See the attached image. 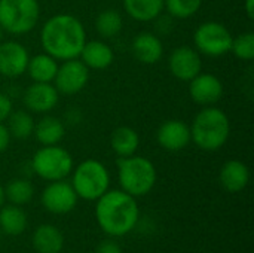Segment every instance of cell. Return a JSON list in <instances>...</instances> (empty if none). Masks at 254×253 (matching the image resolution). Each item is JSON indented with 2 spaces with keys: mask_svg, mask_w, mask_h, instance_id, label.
<instances>
[{
  "mask_svg": "<svg viewBox=\"0 0 254 253\" xmlns=\"http://www.w3.org/2000/svg\"><path fill=\"white\" fill-rule=\"evenodd\" d=\"M156 177L153 163L144 157L134 154L118 160V180L121 189L135 198L149 194L156 183Z\"/></svg>",
  "mask_w": 254,
  "mask_h": 253,
  "instance_id": "4",
  "label": "cell"
},
{
  "mask_svg": "<svg viewBox=\"0 0 254 253\" xmlns=\"http://www.w3.org/2000/svg\"><path fill=\"white\" fill-rule=\"evenodd\" d=\"M12 110H13L12 100L4 92H0V122H4Z\"/></svg>",
  "mask_w": 254,
  "mask_h": 253,
  "instance_id": "31",
  "label": "cell"
},
{
  "mask_svg": "<svg viewBox=\"0 0 254 253\" xmlns=\"http://www.w3.org/2000/svg\"><path fill=\"white\" fill-rule=\"evenodd\" d=\"M31 243L37 253H61L64 248V236L55 225L43 224L34 230Z\"/></svg>",
  "mask_w": 254,
  "mask_h": 253,
  "instance_id": "19",
  "label": "cell"
},
{
  "mask_svg": "<svg viewBox=\"0 0 254 253\" xmlns=\"http://www.w3.org/2000/svg\"><path fill=\"white\" fill-rule=\"evenodd\" d=\"M40 19L37 0H0V28L9 34H25Z\"/></svg>",
  "mask_w": 254,
  "mask_h": 253,
  "instance_id": "6",
  "label": "cell"
},
{
  "mask_svg": "<svg viewBox=\"0 0 254 253\" xmlns=\"http://www.w3.org/2000/svg\"><path fill=\"white\" fill-rule=\"evenodd\" d=\"M156 140L159 146L170 152H179L192 142L190 128L180 119L165 121L156 131Z\"/></svg>",
  "mask_w": 254,
  "mask_h": 253,
  "instance_id": "15",
  "label": "cell"
},
{
  "mask_svg": "<svg viewBox=\"0 0 254 253\" xmlns=\"http://www.w3.org/2000/svg\"><path fill=\"white\" fill-rule=\"evenodd\" d=\"M77 194L74 192L70 182L54 180L42 192V204L52 215H67L77 204Z\"/></svg>",
  "mask_w": 254,
  "mask_h": 253,
  "instance_id": "10",
  "label": "cell"
},
{
  "mask_svg": "<svg viewBox=\"0 0 254 253\" xmlns=\"http://www.w3.org/2000/svg\"><path fill=\"white\" fill-rule=\"evenodd\" d=\"M110 145L113 152L119 157H131L137 152L140 146L138 133L131 127H118L110 137Z\"/></svg>",
  "mask_w": 254,
  "mask_h": 253,
  "instance_id": "24",
  "label": "cell"
},
{
  "mask_svg": "<svg viewBox=\"0 0 254 253\" xmlns=\"http://www.w3.org/2000/svg\"><path fill=\"white\" fill-rule=\"evenodd\" d=\"M89 81V69L79 60H65L58 64L57 75L54 78V86L60 94L73 95L80 92Z\"/></svg>",
  "mask_w": 254,
  "mask_h": 253,
  "instance_id": "9",
  "label": "cell"
},
{
  "mask_svg": "<svg viewBox=\"0 0 254 253\" xmlns=\"http://www.w3.org/2000/svg\"><path fill=\"white\" fill-rule=\"evenodd\" d=\"M77 58L89 70H104L112 66L115 52L104 40H86Z\"/></svg>",
  "mask_w": 254,
  "mask_h": 253,
  "instance_id": "16",
  "label": "cell"
},
{
  "mask_svg": "<svg viewBox=\"0 0 254 253\" xmlns=\"http://www.w3.org/2000/svg\"><path fill=\"white\" fill-rule=\"evenodd\" d=\"M30 55L27 48L16 40L0 42V75L9 79L22 76L27 72Z\"/></svg>",
  "mask_w": 254,
  "mask_h": 253,
  "instance_id": "12",
  "label": "cell"
},
{
  "mask_svg": "<svg viewBox=\"0 0 254 253\" xmlns=\"http://www.w3.org/2000/svg\"><path fill=\"white\" fill-rule=\"evenodd\" d=\"M168 69L176 79L189 82L202 70L201 55L192 46H177L168 58Z\"/></svg>",
  "mask_w": 254,
  "mask_h": 253,
  "instance_id": "11",
  "label": "cell"
},
{
  "mask_svg": "<svg viewBox=\"0 0 254 253\" xmlns=\"http://www.w3.org/2000/svg\"><path fill=\"white\" fill-rule=\"evenodd\" d=\"M95 219L107 236L122 237L138 224L140 207L135 197L122 189H109L95 201Z\"/></svg>",
  "mask_w": 254,
  "mask_h": 253,
  "instance_id": "2",
  "label": "cell"
},
{
  "mask_svg": "<svg viewBox=\"0 0 254 253\" xmlns=\"http://www.w3.org/2000/svg\"><path fill=\"white\" fill-rule=\"evenodd\" d=\"M1 36H3V30L0 28V42H1Z\"/></svg>",
  "mask_w": 254,
  "mask_h": 253,
  "instance_id": "35",
  "label": "cell"
},
{
  "mask_svg": "<svg viewBox=\"0 0 254 253\" xmlns=\"http://www.w3.org/2000/svg\"><path fill=\"white\" fill-rule=\"evenodd\" d=\"M28 225L27 213L21 206L9 204L0 207V231L9 237L21 236Z\"/></svg>",
  "mask_w": 254,
  "mask_h": 253,
  "instance_id": "21",
  "label": "cell"
},
{
  "mask_svg": "<svg viewBox=\"0 0 254 253\" xmlns=\"http://www.w3.org/2000/svg\"><path fill=\"white\" fill-rule=\"evenodd\" d=\"M190 140L202 151H219L231 136V121L228 115L216 106H204L193 118Z\"/></svg>",
  "mask_w": 254,
  "mask_h": 253,
  "instance_id": "3",
  "label": "cell"
},
{
  "mask_svg": "<svg viewBox=\"0 0 254 253\" xmlns=\"http://www.w3.org/2000/svg\"><path fill=\"white\" fill-rule=\"evenodd\" d=\"M0 242H1V231H0Z\"/></svg>",
  "mask_w": 254,
  "mask_h": 253,
  "instance_id": "36",
  "label": "cell"
},
{
  "mask_svg": "<svg viewBox=\"0 0 254 253\" xmlns=\"http://www.w3.org/2000/svg\"><path fill=\"white\" fill-rule=\"evenodd\" d=\"M10 133L4 122H0V154L4 152L10 145Z\"/></svg>",
  "mask_w": 254,
  "mask_h": 253,
  "instance_id": "32",
  "label": "cell"
},
{
  "mask_svg": "<svg viewBox=\"0 0 254 253\" xmlns=\"http://www.w3.org/2000/svg\"><path fill=\"white\" fill-rule=\"evenodd\" d=\"M189 95L201 106H214L223 95V84L213 73H198L189 81Z\"/></svg>",
  "mask_w": 254,
  "mask_h": 253,
  "instance_id": "13",
  "label": "cell"
},
{
  "mask_svg": "<svg viewBox=\"0 0 254 253\" xmlns=\"http://www.w3.org/2000/svg\"><path fill=\"white\" fill-rule=\"evenodd\" d=\"M125 12L135 21H155L164 12V0H124Z\"/></svg>",
  "mask_w": 254,
  "mask_h": 253,
  "instance_id": "23",
  "label": "cell"
},
{
  "mask_svg": "<svg viewBox=\"0 0 254 253\" xmlns=\"http://www.w3.org/2000/svg\"><path fill=\"white\" fill-rule=\"evenodd\" d=\"M57 70H58V61L52 55L42 52V54H36L34 57H30L25 73H28L33 82L52 84Z\"/></svg>",
  "mask_w": 254,
  "mask_h": 253,
  "instance_id": "22",
  "label": "cell"
},
{
  "mask_svg": "<svg viewBox=\"0 0 254 253\" xmlns=\"http://www.w3.org/2000/svg\"><path fill=\"white\" fill-rule=\"evenodd\" d=\"M201 6L202 0H164V10L176 19L192 18Z\"/></svg>",
  "mask_w": 254,
  "mask_h": 253,
  "instance_id": "28",
  "label": "cell"
},
{
  "mask_svg": "<svg viewBox=\"0 0 254 253\" xmlns=\"http://www.w3.org/2000/svg\"><path fill=\"white\" fill-rule=\"evenodd\" d=\"M219 180L228 192H241L250 182V170L243 161L229 160L222 166Z\"/></svg>",
  "mask_w": 254,
  "mask_h": 253,
  "instance_id": "18",
  "label": "cell"
},
{
  "mask_svg": "<svg viewBox=\"0 0 254 253\" xmlns=\"http://www.w3.org/2000/svg\"><path fill=\"white\" fill-rule=\"evenodd\" d=\"M132 54L143 64H156L164 55V45L161 37L149 31L137 34L132 40Z\"/></svg>",
  "mask_w": 254,
  "mask_h": 253,
  "instance_id": "17",
  "label": "cell"
},
{
  "mask_svg": "<svg viewBox=\"0 0 254 253\" xmlns=\"http://www.w3.org/2000/svg\"><path fill=\"white\" fill-rule=\"evenodd\" d=\"M85 42V27L82 21L71 13H57L42 25V48L57 61L77 58Z\"/></svg>",
  "mask_w": 254,
  "mask_h": 253,
  "instance_id": "1",
  "label": "cell"
},
{
  "mask_svg": "<svg viewBox=\"0 0 254 253\" xmlns=\"http://www.w3.org/2000/svg\"><path fill=\"white\" fill-rule=\"evenodd\" d=\"M124 28V19L116 9H104L95 18V30L104 39L116 37Z\"/></svg>",
  "mask_w": 254,
  "mask_h": 253,
  "instance_id": "25",
  "label": "cell"
},
{
  "mask_svg": "<svg viewBox=\"0 0 254 253\" xmlns=\"http://www.w3.org/2000/svg\"><path fill=\"white\" fill-rule=\"evenodd\" d=\"M71 186L79 198L97 201L110 186V174L107 167L97 160H85L73 167Z\"/></svg>",
  "mask_w": 254,
  "mask_h": 253,
  "instance_id": "5",
  "label": "cell"
},
{
  "mask_svg": "<svg viewBox=\"0 0 254 253\" xmlns=\"http://www.w3.org/2000/svg\"><path fill=\"white\" fill-rule=\"evenodd\" d=\"M7 130L10 133V137L18 140H25L33 136L34 130V119L27 110H12L7 116Z\"/></svg>",
  "mask_w": 254,
  "mask_h": 253,
  "instance_id": "26",
  "label": "cell"
},
{
  "mask_svg": "<svg viewBox=\"0 0 254 253\" xmlns=\"http://www.w3.org/2000/svg\"><path fill=\"white\" fill-rule=\"evenodd\" d=\"M244 10L250 19L254 18V0H244Z\"/></svg>",
  "mask_w": 254,
  "mask_h": 253,
  "instance_id": "33",
  "label": "cell"
},
{
  "mask_svg": "<svg viewBox=\"0 0 254 253\" xmlns=\"http://www.w3.org/2000/svg\"><path fill=\"white\" fill-rule=\"evenodd\" d=\"M70 253H80V252H70Z\"/></svg>",
  "mask_w": 254,
  "mask_h": 253,
  "instance_id": "37",
  "label": "cell"
},
{
  "mask_svg": "<svg viewBox=\"0 0 254 253\" xmlns=\"http://www.w3.org/2000/svg\"><path fill=\"white\" fill-rule=\"evenodd\" d=\"M4 197L10 204L25 206L34 197V186L27 179H12L4 188Z\"/></svg>",
  "mask_w": 254,
  "mask_h": 253,
  "instance_id": "27",
  "label": "cell"
},
{
  "mask_svg": "<svg viewBox=\"0 0 254 253\" xmlns=\"http://www.w3.org/2000/svg\"><path fill=\"white\" fill-rule=\"evenodd\" d=\"M95 253H124V251H122V248L119 246V243L115 242L113 237H112V239H109V240L101 242V243L97 246Z\"/></svg>",
  "mask_w": 254,
  "mask_h": 253,
  "instance_id": "30",
  "label": "cell"
},
{
  "mask_svg": "<svg viewBox=\"0 0 254 253\" xmlns=\"http://www.w3.org/2000/svg\"><path fill=\"white\" fill-rule=\"evenodd\" d=\"M4 201H6V197H4V188L0 185V207L4 204Z\"/></svg>",
  "mask_w": 254,
  "mask_h": 253,
  "instance_id": "34",
  "label": "cell"
},
{
  "mask_svg": "<svg viewBox=\"0 0 254 253\" xmlns=\"http://www.w3.org/2000/svg\"><path fill=\"white\" fill-rule=\"evenodd\" d=\"M24 104L30 112L34 113H49L60 101V92L54 84L46 82H33L22 95Z\"/></svg>",
  "mask_w": 254,
  "mask_h": 253,
  "instance_id": "14",
  "label": "cell"
},
{
  "mask_svg": "<svg viewBox=\"0 0 254 253\" xmlns=\"http://www.w3.org/2000/svg\"><path fill=\"white\" fill-rule=\"evenodd\" d=\"M73 157L60 145L42 146L31 158L33 171L43 180L54 182L65 179L73 170Z\"/></svg>",
  "mask_w": 254,
  "mask_h": 253,
  "instance_id": "7",
  "label": "cell"
},
{
  "mask_svg": "<svg viewBox=\"0 0 254 253\" xmlns=\"http://www.w3.org/2000/svg\"><path fill=\"white\" fill-rule=\"evenodd\" d=\"M232 33L229 28L217 21H207L198 25L193 33L196 51L208 57H222L231 52Z\"/></svg>",
  "mask_w": 254,
  "mask_h": 253,
  "instance_id": "8",
  "label": "cell"
},
{
  "mask_svg": "<svg viewBox=\"0 0 254 253\" xmlns=\"http://www.w3.org/2000/svg\"><path fill=\"white\" fill-rule=\"evenodd\" d=\"M231 52L241 61H252L254 58V33L247 31L232 37Z\"/></svg>",
  "mask_w": 254,
  "mask_h": 253,
  "instance_id": "29",
  "label": "cell"
},
{
  "mask_svg": "<svg viewBox=\"0 0 254 253\" xmlns=\"http://www.w3.org/2000/svg\"><path fill=\"white\" fill-rule=\"evenodd\" d=\"M33 136L42 146L58 145L65 136V125L60 118L46 115L40 121L34 122Z\"/></svg>",
  "mask_w": 254,
  "mask_h": 253,
  "instance_id": "20",
  "label": "cell"
}]
</instances>
